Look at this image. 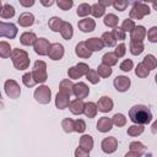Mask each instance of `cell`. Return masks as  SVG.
Here are the masks:
<instances>
[{"mask_svg": "<svg viewBox=\"0 0 157 157\" xmlns=\"http://www.w3.org/2000/svg\"><path fill=\"white\" fill-rule=\"evenodd\" d=\"M119 67H120L121 71H124V72H129V71H131V70L134 69V63H132L131 59H124V60L120 63Z\"/></svg>", "mask_w": 157, "mask_h": 157, "instance_id": "cell-46", "label": "cell"}, {"mask_svg": "<svg viewBox=\"0 0 157 157\" xmlns=\"http://www.w3.org/2000/svg\"><path fill=\"white\" fill-rule=\"evenodd\" d=\"M114 54L118 56V59L125 56V54H126V45H125L124 43L118 44V45L115 47V49H114Z\"/></svg>", "mask_w": 157, "mask_h": 157, "instance_id": "cell-51", "label": "cell"}, {"mask_svg": "<svg viewBox=\"0 0 157 157\" xmlns=\"http://www.w3.org/2000/svg\"><path fill=\"white\" fill-rule=\"evenodd\" d=\"M22 82H23V85H25L26 87H28V88L34 87V86L37 85L36 80L33 78L32 72H26V74H23V75H22Z\"/></svg>", "mask_w": 157, "mask_h": 157, "instance_id": "cell-44", "label": "cell"}, {"mask_svg": "<svg viewBox=\"0 0 157 157\" xmlns=\"http://www.w3.org/2000/svg\"><path fill=\"white\" fill-rule=\"evenodd\" d=\"M103 7H107V6H113V2L112 1H107V0H99L98 1Z\"/></svg>", "mask_w": 157, "mask_h": 157, "instance_id": "cell-58", "label": "cell"}, {"mask_svg": "<svg viewBox=\"0 0 157 157\" xmlns=\"http://www.w3.org/2000/svg\"><path fill=\"white\" fill-rule=\"evenodd\" d=\"M86 130V123L83 119H76L75 120V132L83 134Z\"/></svg>", "mask_w": 157, "mask_h": 157, "instance_id": "cell-50", "label": "cell"}, {"mask_svg": "<svg viewBox=\"0 0 157 157\" xmlns=\"http://www.w3.org/2000/svg\"><path fill=\"white\" fill-rule=\"evenodd\" d=\"M17 26L12 22H0V36L9 38V39H13L17 36Z\"/></svg>", "mask_w": 157, "mask_h": 157, "instance_id": "cell-7", "label": "cell"}, {"mask_svg": "<svg viewBox=\"0 0 157 157\" xmlns=\"http://www.w3.org/2000/svg\"><path fill=\"white\" fill-rule=\"evenodd\" d=\"M103 23H104V26H107V27L114 29V28L118 27L119 18H118V16H115L114 13H107V15H104V17H103Z\"/></svg>", "mask_w": 157, "mask_h": 157, "instance_id": "cell-28", "label": "cell"}, {"mask_svg": "<svg viewBox=\"0 0 157 157\" xmlns=\"http://www.w3.org/2000/svg\"><path fill=\"white\" fill-rule=\"evenodd\" d=\"M33 97H34L36 102H38L39 104H48L52 101V91L48 86L40 85L39 87L36 88Z\"/></svg>", "mask_w": 157, "mask_h": 157, "instance_id": "cell-5", "label": "cell"}, {"mask_svg": "<svg viewBox=\"0 0 157 157\" xmlns=\"http://www.w3.org/2000/svg\"><path fill=\"white\" fill-rule=\"evenodd\" d=\"M147 39L151 43H157V26H152L147 31Z\"/></svg>", "mask_w": 157, "mask_h": 157, "instance_id": "cell-49", "label": "cell"}, {"mask_svg": "<svg viewBox=\"0 0 157 157\" xmlns=\"http://www.w3.org/2000/svg\"><path fill=\"white\" fill-rule=\"evenodd\" d=\"M145 131V126L144 125H139V124H132L126 130V134L129 136H132V137H136L139 135H141L142 132Z\"/></svg>", "mask_w": 157, "mask_h": 157, "instance_id": "cell-36", "label": "cell"}, {"mask_svg": "<svg viewBox=\"0 0 157 157\" xmlns=\"http://www.w3.org/2000/svg\"><path fill=\"white\" fill-rule=\"evenodd\" d=\"M129 118L134 124L146 125L152 120V112L145 104H136L129 109Z\"/></svg>", "mask_w": 157, "mask_h": 157, "instance_id": "cell-1", "label": "cell"}, {"mask_svg": "<svg viewBox=\"0 0 157 157\" xmlns=\"http://www.w3.org/2000/svg\"><path fill=\"white\" fill-rule=\"evenodd\" d=\"M155 82L157 83V74H156V76H155Z\"/></svg>", "mask_w": 157, "mask_h": 157, "instance_id": "cell-62", "label": "cell"}, {"mask_svg": "<svg viewBox=\"0 0 157 157\" xmlns=\"http://www.w3.org/2000/svg\"><path fill=\"white\" fill-rule=\"evenodd\" d=\"M12 52H13V49L11 48L10 43H7V42H5V40H1V42H0V56H1L2 59L11 58Z\"/></svg>", "mask_w": 157, "mask_h": 157, "instance_id": "cell-31", "label": "cell"}, {"mask_svg": "<svg viewBox=\"0 0 157 157\" xmlns=\"http://www.w3.org/2000/svg\"><path fill=\"white\" fill-rule=\"evenodd\" d=\"M15 16V7L7 2H4L1 5V10H0V17L2 20H7V18H12Z\"/></svg>", "mask_w": 157, "mask_h": 157, "instance_id": "cell-24", "label": "cell"}, {"mask_svg": "<svg viewBox=\"0 0 157 157\" xmlns=\"http://www.w3.org/2000/svg\"><path fill=\"white\" fill-rule=\"evenodd\" d=\"M75 54L81 59H90L92 55V52L86 47L85 42H78L75 47Z\"/></svg>", "mask_w": 157, "mask_h": 157, "instance_id": "cell-20", "label": "cell"}, {"mask_svg": "<svg viewBox=\"0 0 157 157\" xmlns=\"http://www.w3.org/2000/svg\"><path fill=\"white\" fill-rule=\"evenodd\" d=\"M102 64H105L108 66H114L118 64V56L114 54V52H108L105 54H103L102 56Z\"/></svg>", "mask_w": 157, "mask_h": 157, "instance_id": "cell-32", "label": "cell"}, {"mask_svg": "<svg viewBox=\"0 0 157 157\" xmlns=\"http://www.w3.org/2000/svg\"><path fill=\"white\" fill-rule=\"evenodd\" d=\"M85 104H86V103H85L82 99H77V98H76V99L71 101L69 109H70V112H71L74 115H81V114H83Z\"/></svg>", "mask_w": 157, "mask_h": 157, "instance_id": "cell-22", "label": "cell"}, {"mask_svg": "<svg viewBox=\"0 0 157 157\" xmlns=\"http://www.w3.org/2000/svg\"><path fill=\"white\" fill-rule=\"evenodd\" d=\"M17 23L21 26V27H31L33 23H34V15L31 13V12H22L20 16H18V20H17Z\"/></svg>", "mask_w": 157, "mask_h": 157, "instance_id": "cell-21", "label": "cell"}, {"mask_svg": "<svg viewBox=\"0 0 157 157\" xmlns=\"http://www.w3.org/2000/svg\"><path fill=\"white\" fill-rule=\"evenodd\" d=\"M63 25H64V21H63L60 17H58V16H53V17H50L49 21H48V27H49V29L53 31V32H60Z\"/></svg>", "mask_w": 157, "mask_h": 157, "instance_id": "cell-26", "label": "cell"}, {"mask_svg": "<svg viewBox=\"0 0 157 157\" xmlns=\"http://www.w3.org/2000/svg\"><path fill=\"white\" fill-rule=\"evenodd\" d=\"M50 43L47 38H38L36 44L33 45V49H34V53L40 55V56H45L48 55L49 53V49H50Z\"/></svg>", "mask_w": 157, "mask_h": 157, "instance_id": "cell-9", "label": "cell"}, {"mask_svg": "<svg viewBox=\"0 0 157 157\" xmlns=\"http://www.w3.org/2000/svg\"><path fill=\"white\" fill-rule=\"evenodd\" d=\"M112 121H113V125H115L118 128H121V126L126 125V118L123 113H115L112 117Z\"/></svg>", "mask_w": 157, "mask_h": 157, "instance_id": "cell-41", "label": "cell"}, {"mask_svg": "<svg viewBox=\"0 0 157 157\" xmlns=\"http://www.w3.org/2000/svg\"><path fill=\"white\" fill-rule=\"evenodd\" d=\"M113 86L118 92H126L131 86V81H130V78L128 76L119 75V76H117L114 78Z\"/></svg>", "mask_w": 157, "mask_h": 157, "instance_id": "cell-10", "label": "cell"}, {"mask_svg": "<svg viewBox=\"0 0 157 157\" xmlns=\"http://www.w3.org/2000/svg\"><path fill=\"white\" fill-rule=\"evenodd\" d=\"M85 43H86V47H87L92 53H93V52H99V50H102V49L104 48V44H103L102 39L98 38V37H91V38L86 39Z\"/></svg>", "mask_w": 157, "mask_h": 157, "instance_id": "cell-15", "label": "cell"}, {"mask_svg": "<svg viewBox=\"0 0 157 157\" xmlns=\"http://www.w3.org/2000/svg\"><path fill=\"white\" fill-rule=\"evenodd\" d=\"M151 13V9L148 4L144 1H135L131 6V10L129 11V18L131 20H142L145 16H148Z\"/></svg>", "mask_w": 157, "mask_h": 157, "instance_id": "cell-3", "label": "cell"}, {"mask_svg": "<svg viewBox=\"0 0 157 157\" xmlns=\"http://www.w3.org/2000/svg\"><path fill=\"white\" fill-rule=\"evenodd\" d=\"M64 54H65L64 45H63L61 43H53V44L50 45L48 56H49V59H52V60H60V59H63Z\"/></svg>", "mask_w": 157, "mask_h": 157, "instance_id": "cell-11", "label": "cell"}, {"mask_svg": "<svg viewBox=\"0 0 157 157\" xmlns=\"http://www.w3.org/2000/svg\"><path fill=\"white\" fill-rule=\"evenodd\" d=\"M101 76L98 75V72H97V70H90L88 72H87V75H86V78L88 80V82H91L92 85H97V83H99V81H101V78H99Z\"/></svg>", "mask_w": 157, "mask_h": 157, "instance_id": "cell-45", "label": "cell"}, {"mask_svg": "<svg viewBox=\"0 0 157 157\" xmlns=\"http://www.w3.org/2000/svg\"><path fill=\"white\" fill-rule=\"evenodd\" d=\"M96 104H97L98 112H101V113H109L113 109V105H114L113 99L110 97H108V96L101 97Z\"/></svg>", "mask_w": 157, "mask_h": 157, "instance_id": "cell-12", "label": "cell"}, {"mask_svg": "<svg viewBox=\"0 0 157 157\" xmlns=\"http://www.w3.org/2000/svg\"><path fill=\"white\" fill-rule=\"evenodd\" d=\"M101 39H102L104 47H109V48L117 47V39H115V37L113 36L112 32H104V33L102 34Z\"/></svg>", "mask_w": 157, "mask_h": 157, "instance_id": "cell-34", "label": "cell"}, {"mask_svg": "<svg viewBox=\"0 0 157 157\" xmlns=\"http://www.w3.org/2000/svg\"><path fill=\"white\" fill-rule=\"evenodd\" d=\"M56 5H58V7L60 10L67 11V10H70L74 6V1L72 0H58L56 1Z\"/></svg>", "mask_w": 157, "mask_h": 157, "instance_id": "cell-47", "label": "cell"}, {"mask_svg": "<svg viewBox=\"0 0 157 157\" xmlns=\"http://www.w3.org/2000/svg\"><path fill=\"white\" fill-rule=\"evenodd\" d=\"M97 113H98V108H97V104H96L94 102H87V103L85 104L83 114H85L87 118L92 119V118H94V117L97 115Z\"/></svg>", "mask_w": 157, "mask_h": 157, "instance_id": "cell-30", "label": "cell"}, {"mask_svg": "<svg viewBox=\"0 0 157 157\" xmlns=\"http://www.w3.org/2000/svg\"><path fill=\"white\" fill-rule=\"evenodd\" d=\"M105 13V7H103L99 2H94L92 5V9H91V15L94 17V18H99L102 16H104Z\"/></svg>", "mask_w": 157, "mask_h": 157, "instance_id": "cell-37", "label": "cell"}, {"mask_svg": "<svg viewBox=\"0 0 157 157\" xmlns=\"http://www.w3.org/2000/svg\"><path fill=\"white\" fill-rule=\"evenodd\" d=\"M70 96L67 94H64L61 92H58L56 96H55V107L58 109H66L70 107Z\"/></svg>", "mask_w": 157, "mask_h": 157, "instance_id": "cell-17", "label": "cell"}, {"mask_svg": "<svg viewBox=\"0 0 157 157\" xmlns=\"http://www.w3.org/2000/svg\"><path fill=\"white\" fill-rule=\"evenodd\" d=\"M20 5L23 7H31L34 5V0H20Z\"/></svg>", "mask_w": 157, "mask_h": 157, "instance_id": "cell-56", "label": "cell"}, {"mask_svg": "<svg viewBox=\"0 0 157 157\" xmlns=\"http://www.w3.org/2000/svg\"><path fill=\"white\" fill-rule=\"evenodd\" d=\"M11 61L16 70H26L29 67V64H31L28 53L20 48H13V52L11 55Z\"/></svg>", "mask_w": 157, "mask_h": 157, "instance_id": "cell-2", "label": "cell"}, {"mask_svg": "<svg viewBox=\"0 0 157 157\" xmlns=\"http://www.w3.org/2000/svg\"><path fill=\"white\" fill-rule=\"evenodd\" d=\"M96 126H97V130L99 132H108V131H110L112 128H113L112 118H108V117L99 118L98 121H97V124H96Z\"/></svg>", "mask_w": 157, "mask_h": 157, "instance_id": "cell-18", "label": "cell"}, {"mask_svg": "<svg viewBox=\"0 0 157 157\" xmlns=\"http://www.w3.org/2000/svg\"><path fill=\"white\" fill-rule=\"evenodd\" d=\"M91 9H92V5L87 4V2H82L77 6V10H76V13L78 17H83L86 18L90 13H91Z\"/></svg>", "mask_w": 157, "mask_h": 157, "instance_id": "cell-35", "label": "cell"}, {"mask_svg": "<svg viewBox=\"0 0 157 157\" xmlns=\"http://www.w3.org/2000/svg\"><path fill=\"white\" fill-rule=\"evenodd\" d=\"M77 26H78V29L83 33H88V32H92L94 31L96 28V21L91 17H86V18H82L77 22Z\"/></svg>", "mask_w": 157, "mask_h": 157, "instance_id": "cell-14", "label": "cell"}, {"mask_svg": "<svg viewBox=\"0 0 157 157\" xmlns=\"http://www.w3.org/2000/svg\"><path fill=\"white\" fill-rule=\"evenodd\" d=\"M40 4L43 5V6H52V5H54V4H56V1H54V0H50V1H40Z\"/></svg>", "mask_w": 157, "mask_h": 157, "instance_id": "cell-60", "label": "cell"}, {"mask_svg": "<svg viewBox=\"0 0 157 157\" xmlns=\"http://www.w3.org/2000/svg\"><path fill=\"white\" fill-rule=\"evenodd\" d=\"M75 66L78 69V71L82 74V76H86V75H87V72L91 70V69H90V66H88L86 63H77Z\"/></svg>", "mask_w": 157, "mask_h": 157, "instance_id": "cell-54", "label": "cell"}, {"mask_svg": "<svg viewBox=\"0 0 157 157\" xmlns=\"http://www.w3.org/2000/svg\"><path fill=\"white\" fill-rule=\"evenodd\" d=\"M141 63H142L150 71H152L153 69L157 67V58H156L153 54H147V55H145Z\"/></svg>", "mask_w": 157, "mask_h": 157, "instance_id": "cell-33", "label": "cell"}, {"mask_svg": "<svg viewBox=\"0 0 157 157\" xmlns=\"http://www.w3.org/2000/svg\"><path fill=\"white\" fill-rule=\"evenodd\" d=\"M101 148L107 155L114 153L117 151V148H118V140H117V137H114V136L104 137L102 140V142H101Z\"/></svg>", "mask_w": 157, "mask_h": 157, "instance_id": "cell-8", "label": "cell"}, {"mask_svg": "<svg viewBox=\"0 0 157 157\" xmlns=\"http://www.w3.org/2000/svg\"><path fill=\"white\" fill-rule=\"evenodd\" d=\"M129 150L134 151V152H137L140 155H144L146 152V146L142 142H140V141H132L129 145Z\"/></svg>", "mask_w": 157, "mask_h": 157, "instance_id": "cell-42", "label": "cell"}, {"mask_svg": "<svg viewBox=\"0 0 157 157\" xmlns=\"http://www.w3.org/2000/svg\"><path fill=\"white\" fill-rule=\"evenodd\" d=\"M135 27H136V23H135V21L134 20H131V18H125L124 21H123V23H121V29L126 33H131L134 29H135Z\"/></svg>", "mask_w": 157, "mask_h": 157, "instance_id": "cell-43", "label": "cell"}, {"mask_svg": "<svg viewBox=\"0 0 157 157\" xmlns=\"http://www.w3.org/2000/svg\"><path fill=\"white\" fill-rule=\"evenodd\" d=\"M88 94H90V88L85 82L75 83V86H74V96L77 99H82L83 101L85 98L88 97Z\"/></svg>", "mask_w": 157, "mask_h": 157, "instance_id": "cell-13", "label": "cell"}, {"mask_svg": "<svg viewBox=\"0 0 157 157\" xmlns=\"http://www.w3.org/2000/svg\"><path fill=\"white\" fill-rule=\"evenodd\" d=\"M74 86H75V83H72L71 80L64 78L59 83V92L67 94V96H71V94H74Z\"/></svg>", "mask_w": 157, "mask_h": 157, "instance_id": "cell-23", "label": "cell"}, {"mask_svg": "<svg viewBox=\"0 0 157 157\" xmlns=\"http://www.w3.org/2000/svg\"><path fill=\"white\" fill-rule=\"evenodd\" d=\"M147 36V31L144 26L139 25L135 27V29L130 33V40H135V42H144V39Z\"/></svg>", "mask_w": 157, "mask_h": 157, "instance_id": "cell-19", "label": "cell"}, {"mask_svg": "<svg viewBox=\"0 0 157 157\" xmlns=\"http://www.w3.org/2000/svg\"><path fill=\"white\" fill-rule=\"evenodd\" d=\"M112 33H113V36L115 37L117 40H124V39L126 38V33L121 29V27H117V28H114V29L112 31Z\"/></svg>", "mask_w": 157, "mask_h": 157, "instance_id": "cell-52", "label": "cell"}, {"mask_svg": "<svg viewBox=\"0 0 157 157\" xmlns=\"http://www.w3.org/2000/svg\"><path fill=\"white\" fill-rule=\"evenodd\" d=\"M128 6H129V1H125V0H123V1H114L113 2V7L115 10H118V11H125Z\"/></svg>", "mask_w": 157, "mask_h": 157, "instance_id": "cell-53", "label": "cell"}, {"mask_svg": "<svg viewBox=\"0 0 157 157\" xmlns=\"http://www.w3.org/2000/svg\"><path fill=\"white\" fill-rule=\"evenodd\" d=\"M150 72H151V71H150L142 63L137 64L136 67H135V75H136L137 77H140V78H146V77H148Z\"/></svg>", "mask_w": 157, "mask_h": 157, "instance_id": "cell-40", "label": "cell"}, {"mask_svg": "<svg viewBox=\"0 0 157 157\" xmlns=\"http://www.w3.org/2000/svg\"><path fill=\"white\" fill-rule=\"evenodd\" d=\"M4 90H5L6 96L9 98H11V99H17L21 96V87H20L18 82L15 81V80H12V78L5 81Z\"/></svg>", "mask_w": 157, "mask_h": 157, "instance_id": "cell-6", "label": "cell"}, {"mask_svg": "<svg viewBox=\"0 0 157 157\" xmlns=\"http://www.w3.org/2000/svg\"><path fill=\"white\" fill-rule=\"evenodd\" d=\"M151 132L152 134H157V119L152 123V125H151Z\"/></svg>", "mask_w": 157, "mask_h": 157, "instance_id": "cell-59", "label": "cell"}, {"mask_svg": "<svg viewBox=\"0 0 157 157\" xmlns=\"http://www.w3.org/2000/svg\"><path fill=\"white\" fill-rule=\"evenodd\" d=\"M142 155H140V153H137V152H134V151H129V152H126L125 153V156L124 157H141Z\"/></svg>", "mask_w": 157, "mask_h": 157, "instance_id": "cell-57", "label": "cell"}, {"mask_svg": "<svg viewBox=\"0 0 157 157\" xmlns=\"http://www.w3.org/2000/svg\"><path fill=\"white\" fill-rule=\"evenodd\" d=\"M151 5H152L153 10H156V11H157V1H152V2H151Z\"/></svg>", "mask_w": 157, "mask_h": 157, "instance_id": "cell-61", "label": "cell"}, {"mask_svg": "<svg viewBox=\"0 0 157 157\" xmlns=\"http://www.w3.org/2000/svg\"><path fill=\"white\" fill-rule=\"evenodd\" d=\"M60 34H61V37H63L65 40H70V39L72 38V36H74V27H72V25H71L70 22L64 21V25H63V27H61Z\"/></svg>", "mask_w": 157, "mask_h": 157, "instance_id": "cell-27", "label": "cell"}, {"mask_svg": "<svg viewBox=\"0 0 157 157\" xmlns=\"http://www.w3.org/2000/svg\"><path fill=\"white\" fill-rule=\"evenodd\" d=\"M93 145H94V141H93V137L88 134H83L81 137H80V147L86 150V151H91L93 148Z\"/></svg>", "mask_w": 157, "mask_h": 157, "instance_id": "cell-25", "label": "cell"}, {"mask_svg": "<svg viewBox=\"0 0 157 157\" xmlns=\"http://www.w3.org/2000/svg\"><path fill=\"white\" fill-rule=\"evenodd\" d=\"M74 155H75V157H90V152L86 151V150H83V148H81L80 146L75 150Z\"/></svg>", "mask_w": 157, "mask_h": 157, "instance_id": "cell-55", "label": "cell"}, {"mask_svg": "<svg viewBox=\"0 0 157 157\" xmlns=\"http://www.w3.org/2000/svg\"><path fill=\"white\" fill-rule=\"evenodd\" d=\"M67 76H69L70 80H78V78L82 77V74L78 71V69L76 66H71L67 70Z\"/></svg>", "mask_w": 157, "mask_h": 157, "instance_id": "cell-48", "label": "cell"}, {"mask_svg": "<svg viewBox=\"0 0 157 157\" xmlns=\"http://www.w3.org/2000/svg\"><path fill=\"white\" fill-rule=\"evenodd\" d=\"M97 72H98V75H99L101 77L107 78V77H109V76L113 74V69H112L110 66L105 65V64H99L98 67H97Z\"/></svg>", "mask_w": 157, "mask_h": 157, "instance_id": "cell-39", "label": "cell"}, {"mask_svg": "<svg viewBox=\"0 0 157 157\" xmlns=\"http://www.w3.org/2000/svg\"><path fill=\"white\" fill-rule=\"evenodd\" d=\"M61 128L66 134L74 132L75 131V120L71 118H65L61 121Z\"/></svg>", "mask_w": 157, "mask_h": 157, "instance_id": "cell-38", "label": "cell"}, {"mask_svg": "<svg viewBox=\"0 0 157 157\" xmlns=\"http://www.w3.org/2000/svg\"><path fill=\"white\" fill-rule=\"evenodd\" d=\"M38 37L34 32H23L21 36H20V43L25 47H31V45H34L36 42H37Z\"/></svg>", "mask_w": 157, "mask_h": 157, "instance_id": "cell-16", "label": "cell"}, {"mask_svg": "<svg viewBox=\"0 0 157 157\" xmlns=\"http://www.w3.org/2000/svg\"><path fill=\"white\" fill-rule=\"evenodd\" d=\"M129 50L132 55H140L144 50H145V44L144 42H135V40H130L129 43Z\"/></svg>", "mask_w": 157, "mask_h": 157, "instance_id": "cell-29", "label": "cell"}, {"mask_svg": "<svg viewBox=\"0 0 157 157\" xmlns=\"http://www.w3.org/2000/svg\"><path fill=\"white\" fill-rule=\"evenodd\" d=\"M33 78L37 83H44L48 80V72H47V64L43 60H36L32 69Z\"/></svg>", "mask_w": 157, "mask_h": 157, "instance_id": "cell-4", "label": "cell"}]
</instances>
